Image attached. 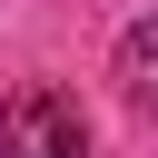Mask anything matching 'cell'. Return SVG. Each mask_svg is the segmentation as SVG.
I'll return each instance as SVG.
<instances>
[{"label":"cell","mask_w":158,"mask_h":158,"mask_svg":"<svg viewBox=\"0 0 158 158\" xmlns=\"http://www.w3.org/2000/svg\"><path fill=\"white\" fill-rule=\"evenodd\" d=\"M0 158H89V118L69 89H20L0 109Z\"/></svg>","instance_id":"obj_1"},{"label":"cell","mask_w":158,"mask_h":158,"mask_svg":"<svg viewBox=\"0 0 158 158\" xmlns=\"http://www.w3.org/2000/svg\"><path fill=\"white\" fill-rule=\"evenodd\" d=\"M118 89H128V109L158 118V10L128 20V40H118Z\"/></svg>","instance_id":"obj_2"}]
</instances>
